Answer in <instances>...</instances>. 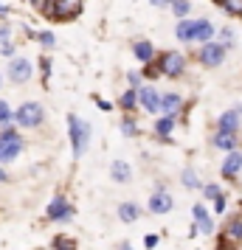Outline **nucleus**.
I'll use <instances>...</instances> for the list:
<instances>
[{
  "label": "nucleus",
  "instance_id": "35",
  "mask_svg": "<svg viewBox=\"0 0 242 250\" xmlns=\"http://www.w3.org/2000/svg\"><path fill=\"white\" fill-rule=\"evenodd\" d=\"M208 197V200H214V197H220V188L217 186H206V191H203Z\"/></svg>",
  "mask_w": 242,
  "mask_h": 250
},
{
  "label": "nucleus",
  "instance_id": "15",
  "mask_svg": "<svg viewBox=\"0 0 242 250\" xmlns=\"http://www.w3.org/2000/svg\"><path fill=\"white\" fill-rule=\"evenodd\" d=\"M110 174H113L115 183H127L130 180V166L124 160H115L113 166H110Z\"/></svg>",
  "mask_w": 242,
  "mask_h": 250
},
{
  "label": "nucleus",
  "instance_id": "7",
  "mask_svg": "<svg viewBox=\"0 0 242 250\" xmlns=\"http://www.w3.org/2000/svg\"><path fill=\"white\" fill-rule=\"evenodd\" d=\"M222 54H225V48H222V45L206 42V45L200 48V62H203L206 68H217L220 62H222Z\"/></svg>",
  "mask_w": 242,
  "mask_h": 250
},
{
  "label": "nucleus",
  "instance_id": "31",
  "mask_svg": "<svg viewBox=\"0 0 242 250\" xmlns=\"http://www.w3.org/2000/svg\"><path fill=\"white\" fill-rule=\"evenodd\" d=\"M183 183L189 186V188H195V186H197V177H195V171H183Z\"/></svg>",
  "mask_w": 242,
  "mask_h": 250
},
{
  "label": "nucleus",
  "instance_id": "11",
  "mask_svg": "<svg viewBox=\"0 0 242 250\" xmlns=\"http://www.w3.org/2000/svg\"><path fill=\"white\" fill-rule=\"evenodd\" d=\"M169 208H172V197H169V194L161 191V194H155V197L150 200V211L152 214H166Z\"/></svg>",
  "mask_w": 242,
  "mask_h": 250
},
{
  "label": "nucleus",
  "instance_id": "40",
  "mask_svg": "<svg viewBox=\"0 0 242 250\" xmlns=\"http://www.w3.org/2000/svg\"><path fill=\"white\" fill-rule=\"evenodd\" d=\"M6 14H12V9H9V6H3V3H0V17H6Z\"/></svg>",
  "mask_w": 242,
  "mask_h": 250
},
{
  "label": "nucleus",
  "instance_id": "36",
  "mask_svg": "<svg viewBox=\"0 0 242 250\" xmlns=\"http://www.w3.org/2000/svg\"><path fill=\"white\" fill-rule=\"evenodd\" d=\"M175 12L186 14V12H189V3H186V0H177V3H175Z\"/></svg>",
  "mask_w": 242,
  "mask_h": 250
},
{
  "label": "nucleus",
  "instance_id": "17",
  "mask_svg": "<svg viewBox=\"0 0 242 250\" xmlns=\"http://www.w3.org/2000/svg\"><path fill=\"white\" fill-rule=\"evenodd\" d=\"M118 216H121L124 222H135V219H138V205H132V203H124L121 208H118Z\"/></svg>",
  "mask_w": 242,
  "mask_h": 250
},
{
  "label": "nucleus",
  "instance_id": "12",
  "mask_svg": "<svg viewBox=\"0 0 242 250\" xmlns=\"http://www.w3.org/2000/svg\"><path fill=\"white\" fill-rule=\"evenodd\" d=\"M237 124H240V113L237 110H228V113L220 118V132H237Z\"/></svg>",
  "mask_w": 242,
  "mask_h": 250
},
{
  "label": "nucleus",
  "instance_id": "6",
  "mask_svg": "<svg viewBox=\"0 0 242 250\" xmlns=\"http://www.w3.org/2000/svg\"><path fill=\"white\" fill-rule=\"evenodd\" d=\"M45 214H48V219H54V222H68L70 216H73V208L68 205L65 197H54Z\"/></svg>",
  "mask_w": 242,
  "mask_h": 250
},
{
  "label": "nucleus",
  "instance_id": "38",
  "mask_svg": "<svg viewBox=\"0 0 242 250\" xmlns=\"http://www.w3.org/2000/svg\"><path fill=\"white\" fill-rule=\"evenodd\" d=\"M214 208L222 211V208H225V197H214Z\"/></svg>",
  "mask_w": 242,
  "mask_h": 250
},
{
  "label": "nucleus",
  "instance_id": "32",
  "mask_svg": "<svg viewBox=\"0 0 242 250\" xmlns=\"http://www.w3.org/2000/svg\"><path fill=\"white\" fill-rule=\"evenodd\" d=\"M220 40H222V48H228V45H234V34H231L228 28H225V31H222V34H220Z\"/></svg>",
  "mask_w": 242,
  "mask_h": 250
},
{
  "label": "nucleus",
  "instance_id": "21",
  "mask_svg": "<svg viewBox=\"0 0 242 250\" xmlns=\"http://www.w3.org/2000/svg\"><path fill=\"white\" fill-rule=\"evenodd\" d=\"M225 236L231 239V242H240L242 239V219H234L228 225V230H225Z\"/></svg>",
  "mask_w": 242,
  "mask_h": 250
},
{
  "label": "nucleus",
  "instance_id": "23",
  "mask_svg": "<svg viewBox=\"0 0 242 250\" xmlns=\"http://www.w3.org/2000/svg\"><path fill=\"white\" fill-rule=\"evenodd\" d=\"M155 129H158V135H161V138H166L169 132H172V118H163V121H158V126H155Z\"/></svg>",
  "mask_w": 242,
  "mask_h": 250
},
{
  "label": "nucleus",
  "instance_id": "42",
  "mask_svg": "<svg viewBox=\"0 0 242 250\" xmlns=\"http://www.w3.org/2000/svg\"><path fill=\"white\" fill-rule=\"evenodd\" d=\"M0 87H3V76H0Z\"/></svg>",
  "mask_w": 242,
  "mask_h": 250
},
{
  "label": "nucleus",
  "instance_id": "8",
  "mask_svg": "<svg viewBox=\"0 0 242 250\" xmlns=\"http://www.w3.org/2000/svg\"><path fill=\"white\" fill-rule=\"evenodd\" d=\"M180 70H183V57H180V54H175V51L163 54V59H161V73H166V76H177Z\"/></svg>",
  "mask_w": 242,
  "mask_h": 250
},
{
  "label": "nucleus",
  "instance_id": "2",
  "mask_svg": "<svg viewBox=\"0 0 242 250\" xmlns=\"http://www.w3.org/2000/svg\"><path fill=\"white\" fill-rule=\"evenodd\" d=\"M82 9H85V0H51L45 14L51 20H76Z\"/></svg>",
  "mask_w": 242,
  "mask_h": 250
},
{
  "label": "nucleus",
  "instance_id": "41",
  "mask_svg": "<svg viewBox=\"0 0 242 250\" xmlns=\"http://www.w3.org/2000/svg\"><path fill=\"white\" fill-rule=\"evenodd\" d=\"M6 180H9V174H6V171L0 169V183H6Z\"/></svg>",
  "mask_w": 242,
  "mask_h": 250
},
{
  "label": "nucleus",
  "instance_id": "27",
  "mask_svg": "<svg viewBox=\"0 0 242 250\" xmlns=\"http://www.w3.org/2000/svg\"><path fill=\"white\" fill-rule=\"evenodd\" d=\"M37 40L43 42L45 48H54V42H57V37L51 34V31H43V34H37Z\"/></svg>",
  "mask_w": 242,
  "mask_h": 250
},
{
  "label": "nucleus",
  "instance_id": "9",
  "mask_svg": "<svg viewBox=\"0 0 242 250\" xmlns=\"http://www.w3.org/2000/svg\"><path fill=\"white\" fill-rule=\"evenodd\" d=\"M141 104H144V110L158 113V110H161V96L152 90V87H144V90H141Z\"/></svg>",
  "mask_w": 242,
  "mask_h": 250
},
{
  "label": "nucleus",
  "instance_id": "29",
  "mask_svg": "<svg viewBox=\"0 0 242 250\" xmlns=\"http://www.w3.org/2000/svg\"><path fill=\"white\" fill-rule=\"evenodd\" d=\"M28 3H31V9H37V12H43V14H45L48 6H51V0H28Z\"/></svg>",
  "mask_w": 242,
  "mask_h": 250
},
{
  "label": "nucleus",
  "instance_id": "25",
  "mask_svg": "<svg viewBox=\"0 0 242 250\" xmlns=\"http://www.w3.org/2000/svg\"><path fill=\"white\" fill-rule=\"evenodd\" d=\"M54 250H76V245L70 242V239H54Z\"/></svg>",
  "mask_w": 242,
  "mask_h": 250
},
{
  "label": "nucleus",
  "instance_id": "34",
  "mask_svg": "<svg viewBox=\"0 0 242 250\" xmlns=\"http://www.w3.org/2000/svg\"><path fill=\"white\" fill-rule=\"evenodd\" d=\"M121 132H124V135H132V132H135V124H132V121H124V124H121Z\"/></svg>",
  "mask_w": 242,
  "mask_h": 250
},
{
  "label": "nucleus",
  "instance_id": "24",
  "mask_svg": "<svg viewBox=\"0 0 242 250\" xmlns=\"http://www.w3.org/2000/svg\"><path fill=\"white\" fill-rule=\"evenodd\" d=\"M9 37H12V23L0 20V42H9Z\"/></svg>",
  "mask_w": 242,
  "mask_h": 250
},
{
  "label": "nucleus",
  "instance_id": "28",
  "mask_svg": "<svg viewBox=\"0 0 242 250\" xmlns=\"http://www.w3.org/2000/svg\"><path fill=\"white\" fill-rule=\"evenodd\" d=\"M132 104H135V93L130 90V93L121 96V107H124V110H132Z\"/></svg>",
  "mask_w": 242,
  "mask_h": 250
},
{
  "label": "nucleus",
  "instance_id": "20",
  "mask_svg": "<svg viewBox=\"0 0 242 250\" xmlns=\"http://www.w3.org/2000/svg\"><path fill=\"white\" fill-rule=\"evenodd\" d=\"M135 57H138L141 62H150L152 59V45L150 42H135Z\"/></svg>",
  "mask_w": 242,
  "mask_h": 250
},
{
  "label": "nucleus",
  "instance_id": "10",
  "mask_svg": "<svg viewBox=\"0 0 242 250\" xmlns=\"http://www.w3.org/2000/svg\"><path fill=\"white\" fill-rule=\"evenodd\" d=\"M240 166H242V155L231 149V152H228V158H225V163H222V174H225V177H237Z\"/></svg>",
  "mask_w": 242,
  "mask_h": 250
},
{
  "label": "nucleus",
  "instance_id": "30",
  "mask_svg": "<svg viewBox=\"0 0 242 250\" xmlns=\"http://www.w3.org/2000/svg\"><path fill=\"white\" fill-rule=\"evenodd\" d=\"M40 68H43V82H48V76H51V59H40Z\"/></svg>",
  "mask_w": 242,
  "mask_h": 250
},
{
  "label": "nucleus",
  "instance_id": "13",
  "mask_svg": "<svg viewBox=\"0 0 242 250\" xmlns=\"http://www.w3.org/2000/svg\"><path fill=\"white\" fill-rule=\"evenodd\" d=\"M180 96H177V93H169V96H161V110L166 115H175L177 113V110H180Z\"/></svg>",
  "mask_w": 242,
  "mask_h": 250
},
{
  "label": "nucleus",
  "instance_id": "5",
  "mask_svg": "<svg viewBox=\"0 0 242 250\" xmlns=\"http://www.w3.org/2000/svg\"><path fill=\"white\" fill-rule=\"evenodd\" d=\"M31 73H34V68H31V59L14 57L12 62H9V79H12L14 84H25V82L31 79Z\"/></svg>",
  "mask_w": 242,
  "mask_h": 250
},
{
  "label": "nucleus",
  "instance_id": "1",
  "mask_svg": "<svg viewBox=\"0 0 242 250\" xmlns=\"http://www.w3.org/2000/svg\"><path fill=\"white\" fill-rule=\"evenodd\" d=\"M20 152H23V138H20V132L12 129L9 124H3V129H0V163H12Z\"/></svg>",
  "mask_w": 242,
  "mask_h": 250
},
{
  "label": "nucleus",
  "instance_id": "26",
  "mask_svg": "<svg viewBox=\"0 0 242 250\" xmlns=\"http://www.w3.org/2000/svg\"><path fill=\"white\" fill-rule=\"evenodd\" d=\"M222 6H225L231 14H242V0H222Z\"/></svg>",
  "mask_w": 242,
  "mask_h": 250
},
{
  "label": "nucleus",
  "instance_id": "33",
  "mask_svg": "<svg viewBox=\"0 0 242 250\" xmlns=\"http://www.w3.org/2000/svg\"><path fill=\"white\" fill-rule=\"evenodd\" d=\"M0 54L3 57H14V45L12 42H0Z\"/></svg>",
  "mask_w": 242,
  "mask_h": 250
},
{
  "label": "nucleus",
  "instance_id": "14",
  "mask_svg": "<svg viewBox=\"0 0 242 250\" xmlns=\"http://www.w3.org/2000/svg\"><path fill=\"white\" fill-rule=\"evenodd\" d=\"M211 34H214L211 23L200 20V23H195V34H192V40H197V42H208V40H211Z\"/></svg>",
  "mask_w": 242,
  "mask_h": 250
},
{
  "label": "nucleus",
  "instance_id": "4",
  "mask_svg": "<svg viewBox=\"0 0 242 250\" xmlns=\"http://www.w3.org/2000/svg\"><path fill=\"white\" fill-rule=\"evenodd\" d=\"M43 118H45V110H43V104L37 102H25L17 113H14V121L23 126V129H34V126L43 124Z\"/></svg>",
  "mask_w": 242,
  "mask_h": 250
},
{
  "label": "nucleus",
  "instance_id": "16",
  "mask_svg": "<svg viewBox=\"0 0 242 250\" xmlns=\"http://www.w3.org/2000/svg\"><path fill=\"white\" fill-rule=\"evenodd\" d=\"M195 219H197V228L203 233H211V219H208V211L203 205H195Z\"/></svg>",
  "mask_w": 242,
  "mask_h": 250
},
{
  "label": "nucleus",
  "instance_id": "22",
  "mask_svg": "<svg viewBox=\"0 0 242 250\" xmlns=\"http://www.w3.org/2000/svg\"><path fill=\"white\" fill-rule=\"evenodd\" d=\"M12 118H14V113L9 110V104L0 102V124H12Z\"/></svg>",
  "mask_w": 242,
  "mask_h": 250
},
{
  "label": "nucleus",
  "instance_id": "3",
  "mask_svg": "<svg viewBox=\"0 0 242 250\" xmlns=\"http://www.w3.org/2000/svg\"><path fill=\"white\" fill-rule=\"evenodd\" d=\"M68 132H70V144H73V155L79 158V155H85V149H88V141H90V126L85 124L82 118H76V115H68Z\"/></svg>",
  "mask_w": 242,
  "mask_h": 250
},
{
  "label": "nucleus",
  "instance_id": "39",
  "mask_svg": "<svg viewBox=\"0 0 242 250\" xmlns=\"http://www.w3.org/2000/svg\"><path fill=\"white\" fill-rule=\"evenodd\" d=\"M152 6H169V3H172V0H150Z\"/></svg>",
  "mask_w": 242,
  "mask_h": 250
},
{
  "label": "nucleus",
  "instance_id": "18",
  "mask_svg": "<svg viewBox=\"0 0 242 250\" xmlns=\"http://www.w3.org/2000/svg\"><path fill=\"white\" fill-rule=\"evenodd\" d=\"M175 34H177V40H192V34H195V23H192V20H183V23H177Z\"/></svg>",
  "mask_w": 242,
  "mask_h": 250
},
{
  "label": "nucleus",
  "instance_id": "37",
  "mask_svg": "<svg viewBox=\"0 0 242 250\" xmlns=\"http://www.w3.org/2000/svg\"><path fill=\"white\" fill-rule=\"evenodd\" d=\"M144 245H147V250H152L155 245H158V236H147L144 239Z\"/></svg>",
  "mask_w": 242,
  "mask_h": 250
},
{
  "label": "nucleus",
  "instance_id": "19",
  "mask_svg": "<svg viewBox=\"0 0 242 250\" xmlns=\"http://www.w3.org/2000/svg\"><path fill=\"white\" fill-rule=\"evenodd\" d=\"M214 146L231 152V149H234V135H231V132H217V138H214Z\"/></svg>",
  "mask_w": 242,
  "mask_h": 250
}]
</instances>
